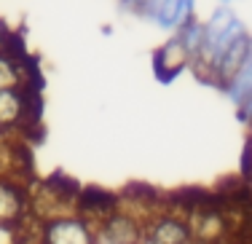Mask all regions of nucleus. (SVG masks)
<instances>
[{"label": "nucleus", "mask_w": 252, "mask_h": 244, "mask_svg": "<svg viewBox=\"0 0 252 244\" xmlns=\"http://www.w3.org/2000/svg\"><path fill=\"white\" fill-rule=\"evenodd\" d=\"M30 196V215L40 223H49L54 217L78 215V196L81 188L73 185L67 177H49L27 188Z\"/></svg>", "instance_id": "f257e3e1"}, {"label": "nucleus", "mask_w": 252, "mask_h": 244, "mask_svg": "<svg viewBox=\"0 0 252 244\" xmlns=\"http://www.w3.org/2000/svg\"><path fill=\"white\" fill-rule=\"evenodd\" d=\"M185 223H188L193 244H223L231 236V228H228V220L220 210V204H215L209 199L193 201Z\"/></svg>", "instance_id": "f03ea898"}, {"label": "nucleus", "mask_w": 252, "mask_h": 244, "mask_svg": "<svg viewBox=\"0 0 252 244\" xmlns=\"http://www.w3.org/2000/svg\"><path fill=\"white\" fill-rule=\"evenodd\" d=\"M40 244H99L97 231L78 215L54 217L40 225Z\"/></svg>", "instance_id": "7ed1b4c3"}, {"label": "nucleus", "mask_w": 252, "mask_h": 244, "mask_svg": "<svg viewBox=\"0 0 252 244\" xmlns=\"http://www.w3.org/2000/svg\"><path fill=\"white\" fill-rule=\"evenodd\" d=\"M35 121V97L22 89H0V132L25 129Z\"/></svg>", "instance_id": "20e7f679"}, {"label": "nucleus", "mask_w": 252, "mask_h": 244, "mask_svg": "<svg viewBox=\"0 0 252 244\" xmlns=\"http://www.w3.org/2000/svg\"><path fill=\"white\" fill-rule=\"evenodd\" d=\"M30 217L27 185L11 177H0V225H22Z\"/></svg>", "instance_id": "39448f33"}, {"label": "nucleus", "mask_w": 252, "mask_h": 244, "mask_svg": "<svg viewBox=\"0 0 252 244\" xmlns=\"http://www.w3.org/2000/svg\"><path fill=\"white\" fill-rule=\"evenodd\" d=\"M185 67H190V54L183 46V40L177 35H172L166 43H161L153 54V73L161 83H172L183 73Z\"/></svg>", "instance_id": "423d86ee"}, {"label": "nucleus", "mask_w": 252, "mask_h": 244, "mask_svg": "<svg viewBox=\"0 0 252 244\" xmlns=\"http://www.w3.org/2000/svg\"><path fill=\"white\" fill-rule=\"evenodd\" d=\"M97 242L99 244H145V228L134 217H129L126 212L118 210L116 215H110L97 228Z\"/></svg>", "instance_id": "0eeeda50"}, {"label": "nucleus", "mask_w": 252, "mask_h": 244, "mask_svg": "<svg viewBox=\"0 0 252 244\" xmlns=\"http://www.w3.org/2000/svg\"><path fill=\"white\" fill-rule=\"evenodd\" d=\"M116 212H118V196L113 193H105L99 188H86L78 196V217H83L94 231Z\"/></svg>", "instance_id": "6e6552de"}, {"label": "nucleus", "mask_w": 252, "mask_h": 244, "mask_svg": "<svg viewBox=\"0 0 252 244\" xmlns=\"http://www.w3.org/2000/svg\"><path fill=\"white\" fill-rule=\"evenodd\" d=\"M250 57H252V35H250V30H244L242 35L233 38V43L228 46L223 51V57H220L218 73H215V86L225 92V86L233 81V75L242 70V64L247 62Z\"/></svg>", "instance_id": "1a4fd4ad"}, {"label": "nucleus", "mask_w": 252, "mask_h": 244, "mask_svg": "<svg viewBox=\"0 0 252 244\" xmlns=\"http://www.w3.org/2000/svg\"><path fill=\"white\" fill-rule=\"evenodd\" d=\"M190 231L183 217L172 215V212H161L145 228V244H188Z\"/></svg>", "instance_id": "9d476101"}, {"label": "nucleus", "mask_w": 252, "mask_h": 244, "mask_svg": "<svg viewBox=\"0 0 252 244\" xmlns=\"http://www.w3.org/2000/svg\"><path fill=\"white\" fill-rule=\"evenodd\" d=\"M32 83H35V73L27 59L16 57L14 51L0 54V89H22V92H30Z\"/></svg>", "instance_id": "9b49d317"}, {"label": "nucleus", "mask_w": 252, "mask_h": 244, "mask_svg": "<svg viewBox=\"0 0 252 244\" xmlns=\"http://www.w3.org/2000/svg\"><path fill=\"white\" fill-rule=\"evenodd\" d=\"M193 5L196 0H161L153 22L161 30H177L185 19L193 16Z\"/></svg>", "instance_id": "f8f14e48"}, {"label": "nucleus", "mask_w": 252, "mask_h": 244, "mask_svg": "<svg viewBox=\"0 0 252 244\" xmlns=\"http://www.w3.org/2000/svg\"><path fill=\"white\" fill-rule=\"evenodd\" d=\"M175 35L183 40V46L188 49L190 59H193V54L201 49V43H204V22H199L196 16H190V19H185L183 25L175 30Z\"/></svg>", "instance_id": "ddd939ff"}, {"label": "nucleus", "mask_w": 252, "mask_h": 244, "mask_svg": "<svg viewBox=\"0 0 252 244\" xmlns=\"http://www.w3.org/2000/svg\"><path fill=\"white\" fill-rule=\"evenodd\" d=\"M250 92H252V57L242 64V70H239V73L233 75V81L225 86V94L233 105H239Z\"/></svg>", "instance_id": "4468645a"}, {"label": "nucleus", "mask_w": 252, "mask_h": 244, "mask_svg": "<svg viewBox=\"0 0 252 244\" xmlns=\"http://www.w3.org/2000/svg\"><path fill=\"white\" fill-rule=\"evenodd\" d=\"M161 0H137L134 5H131V11L140 16H145V19H156V11H158Z\"/></svg>", "instance_id": "2eb2a0df"}, {"label": "nucleus", "mask_w": 252, "mask_h": 244, "mask_svg": "<svg viewBox=\"0 0 252 244\" xmlns=\"http://www.w3.org/2000/svg\"><path fill=\"white\" fill-rule=\"evenodd\" d=\"M236 118L242 123H247V126H252V92L236 105Z\"/></svg>", "instance_id": "dca6fc26"}, {"label": "nucleus", "mask_w": 252, "mask_h": 244, "mask_svg": "<svg viewBox=\"0 0 252 244\" xmlns=\"http://www.w3.org/2000/svg\"><path fill=\"white\" fill-rule=\"evenodd\" d=\"M14 43H16V35L5 27V22H0V54L11 51V46H14Z\"/></svg>", "instance_id": "f3484780"}, {"label": "nucleus", "mask_w": 252, "mask_h": 244, "mask_svg": "<svg viewBox=\"0 0 252 244\" xmlns=\"http://www.w3.org/2000/svg\"><path fill=\"white\" fill-rule=\"evenodd\" d=\"M242 180H244V188L250 190L252 196V156L244 151V164H242Z\"/></svg>", "instance_id": "a211bd4d"}, {"label": "nucleus", "mask_w": 252, "mask_h": 244, "mask_svg": "<svg viewBox=\"0 0 252 244\" xmlns=\"http://www.w3.org/2000/svg\"><path fill=\"white\" fill-rule=\"evenodd\" d=\"M137 3V0H121V5H124V8H129L131 11V5H134Z\"/></svg>", "instance_id": "6ab92c4d"}, {"label": "nucleus", "mask_w": 252, "mask_h": 244, "mask_svg": "<svg viewBox=\"0 0 252 244\" xmlns=\"http://www.w3.org/2000/svg\"><path fill=\"white\" fill-rule=\"evenodd\" d=\"M220 3H223V5H225V3H233V0H220Z\"/></svg>", "instance_id": "aec40b11"}, {"label": "nucleus", "mask_w": 252, "mask_h": 244, "mask_svg": "<svg viewBox=\"0 0 252 244\" xmlns=\"http://www.w3.org/2000/svg\"><path fill=\"white\" fill-rule=\"evenodd\" d=\"M188 244H193V242H188Z\"/></svg>", "instance_id": "412c9836"}]
</instances>
